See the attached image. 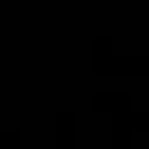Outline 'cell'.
<instances>
[{
	"mask_svg": "<svg viewBox=\"0 0 149 149\" xmlns=\"http://www.w3.org/2000/svg\"><path fill=\"white\" fill-rule=\"evenodd\" d=\"M56 144L61 149H70L74 144V114L68 109L56 114Z\"/></svg>",
	"mask_w": 149,
	"mask_h": 149,
	"instance_id": "6da1fadb",
	"label": "cell"
},
{
	"mask_svg": "<svg viewBox=\"0 0 149 149\" xmlns=\"http://www.w3.org/2000/svg\"><path fill=\"white\" fill-rule=\"evenodd\" d=\"M140 149H147V147H140Z\"/></svg>",
	"mask_w": 149,
	"mask_h": 149,
	"instance_id": "3957f363",
	"label": "cell"
},
{
	"mask_svg": "<svg viewBox=\"0 0 149 149\" xmlns=\"http://www.w3.org/2000/svg\"><path fill=\"white\" fill-rule=\"evenodd\" d=\"M19 140H21V135H19V130H14V128H7V130H0V144H2L5 149H14V147L19 144Z\"/></svg>",
	"mask_w": 149,
	"mask_h": 149,
	"instance_id": "7a4b0ae2",
	"label": "cell"
}]
</instances>
